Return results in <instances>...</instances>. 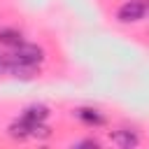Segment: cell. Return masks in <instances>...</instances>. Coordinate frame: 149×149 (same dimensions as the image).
<instances>
[{
  "label": "cell",
  "mask_w": 149,
  "mask_h": 149,
  "mask_svg": "<svg viewBox=\"0 0 149 149\" xmlns=\"http://www.w3.org/2000/svg\"><path fill=\"white\" fill-rule=\"evenodd\" d=\"M77 119H79L84 126H93V128L105 126V114L98 112V109H93V107H79V109H77Z\"/></svg>",
  "instance_id": "cell-5"
},
{
  "label": "cell",
  "mask_w": 149,
  "mask_h": 149,
  "mask_svg": "<svg viewBox=\"0 0 149 149\" xmlns=\"http://www.w3.org/2000/svg\"><path fill=\"white\" fill-rule=\"evenodd\" d=\"M33 126H35V123H28V121H23V119L19 116V119L9 126V137H14V140H28Z\"/></svg>",
  "instance_id": "cell-7"
},
{
  "label": "cell",
  "mask_w": 149,
  "mask_h": 149,
  "mask_svg": "<svg viewBox=\"0 0 149 149\" xmlns=\"http://www.w3.org/2000/svg\"><path fill=\"white\" fill-rule=\"evenodd\" d=\"M23 42V35H21V30H16V28H0V44H5V47H16V44H21Z\"/></svg>",
  "instance_id": "cell-8"
},
{
  "label": "cell",
  "mask_w": 149,
  "mask_h": 149,
  "mask_svg": "<svg viewBox=\"0 0 149 149\" xmlns=\"http://www.w3.org/2000/svg\"><path fill=\"white\" fill-rule=\"evenodd\" d=\"M9 58H12V61H16V63L35 65V68H37V65L44 61V49H42V47H37V44H26V42H21V44H16V47L12 49Z\"/></svg>",
  "instance_id": "cell-1"
},
{
  "label": "cell",
  "mask_w": 149,
  "mask_h": 149,
  "mask_svg": "<svg viewBox=\"0 0 149 149\" xmlns=\"http://www.w3.org/2000/svg\"><path fill=\"white\" fill-rule=\"evenodd\" d=\"M112 142L119 144L121 149H135L140 144V137L133 130H116V133H112Z\"/></svg>",
  "instance_id": "cell-6"
},
{
  "label": "cell",
  "mask_w": 149,
  "mask_h": 149,
  "mask_svg": "<svg viewBox=\"0 0 149 149\" xmlns=\"http://www.w3.org/2000/svg\"><path fill=\"white\" fill-rule=\"evenodd\" d=\"M7 74L14 77V79H33L37 74V68L35 65H23V63H16V61L7 58Z\"/></svg>",
  "instance_id": "cell-3"
},
{
  "label": "cell",
  "mask_w": 149,
  "mask_h": 149,
  "mask_svg": "<svg viewBox=\"0 0 149 149\" xmlns=\"http://www.w3.org/2000/svg\"><path fill=\"white\" fill-rule=\"evenodd\" d=\"M21 119L28 123H44L49 119V107L47 105H28L21 112Z\"/></svg>",
  "instance_id": "cell-4"
},
{
  "label": "cell",
  "mask_w": 149,
  "mask_h": 149,
  "mask_svg": "<svg viewBox=\"0 0 149 149\" xmlns=\"http://www.w3.org/2000/svg\"><path fill=\"white\" fill-rule=\"evenodd\" d=\"M147 9H149L147 0H128L116 9V19L121 23H135L147 16Z\"/></svg>",
  "instance_id": "cell-2"
},
{
  "label": "cell",
  "mask_w": 149,
  "mask_h": 149,
  "mask_svg": "<svg viewBox=\"0 0 149 149\" xmlns=\"http://www.w3.org/2000/svg\"><path fill=\"white\" fill-rule=\"evenodd\" d=\"M0 74H7V58L0 56Z\"/></svg>",
  "instance_id": "cell-10"
},
{
  "label": "cell",
  "mask_w": 149,
  "mask_h": 149,
  "mask_svg": "<svg viewBox=\"0 0 149 149\" xmlns=\"http://www.w3.org/2000/svg\"><path fill=\"white\" fill-rule=\"evenodd\" d=\"M79 147H100V144H98V140H84V142H79Z\"/></svg>",
  "instance_id": "cell-9"
}]
</instances>
